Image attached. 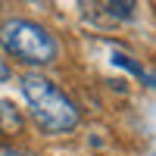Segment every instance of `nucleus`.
<instances>
[{
    "label": "nucleus",
    "instance_id": "nucleus-1",
    "mask_svg": "<svg viewBox=\"0 0 156 156\" xmlns=\"http://www.w3.org/2000/svg\"><path fill=\"white\" fill-rule=\"evenodd\" d=\"M22 94L31 106V115L47 134H66L78 128V106L62 94V90L44 75H25L22 78Z\"/></svg>",
    "mask_w": 156,
    "mask_h": 156
},
{
    "label": "nucleus",
    "instance_id": "nucleus-2",
    "mask_svg": "<svg viewBox=\"0 0 156 156\" xmlns=\"http://www.w3.org/2000/svg\"><path fill=\"white\" fill-rule=\"evenodd\" d=\"M0 47L28 66H47L56 59V41L50 31L28 19H9L0 25Z\"/></svg>",
    "mask_w": 156,
    "mask_h": 156
},
{
    "label": "nucleus",
    "instance_id": "nucleus-3",
    "mask_svg": "<svg viewBox=\"0 0 156 156\" xmlns=\"http://www.w3.org/2000/svg\"><path fill=\"white\" fill-rule=\"evenodd\" d=\"M0 131H6V134L22 131V115L16 112V106L9 100H0Z\"/></svg>",
    "mask_w": 156,
    "mask_h": 156
},
{
    "label": "nucleus",
    "instance_id": "nucleus-4",
    "mask_svg": "<svg viewBox=\"0 0 156 156\" xmlns=\"http://www.w3.org/2000/svg\"><path fill=\"white\" fill-rule=\"evenodd\" d=\"M134 3L137 0H109V9H112V16H119V19H131L134 16Z\"/></svg>",
    "mask_w": 156,
    "mask_h": 156
},
{
    "label": "nucleus",
    "instance_id": "nucleus-5",
    "mask_svg": "<svg viewBox=\"0 0 156 156\" xmlns=\"http://www.w3.org/2000/svg\"><path fill=\"white\" fill-rule=\"evenodd\" d=\"M112 62H119V66H125V69H131L134 75H140L144 69L137 66V62H131V56H125V53H112Z\"/></svg>",
    "mask_w": 156,
    "mask_h": 156
},
{
    "label": "nucleus",
    "instance_id": "nucleus-6",
    "mask_svg": "<svg viewBox=\"0 0 156 156\" xmlns=\"http://www.w3.org/2000/svg\"><path fill=\"white\" fill-rule=\"evenodd\" d=\"M0 156H34L28 150H16V147H0Z\"/></svg>",
    "mask_w": 156,
    "mask_h": 156
},
{
    "label": "nucleus",
    "instance_id": "nucleus-7",
    "mask_svg": "<svg viewBox=\"0 0 156 156\" xmlns=\"http://www.w3.org/2000/svg\"><path fill=\"white\" fill-rule=\"evenodd\" d=\"M6 78H9V66H6V59L0 56V81H6Z\"/></svg>",
    "mask_w": 156,
    "mask_h": 156
}]
</instances>
